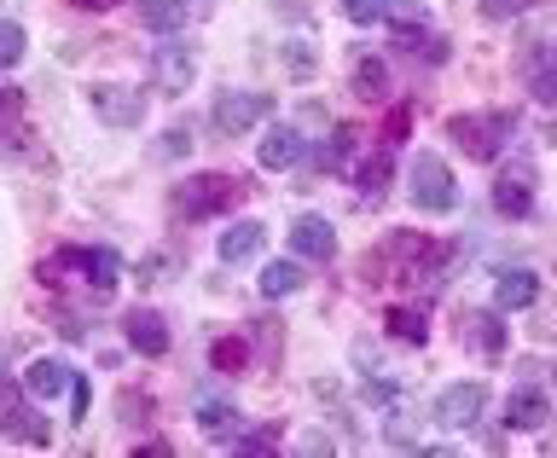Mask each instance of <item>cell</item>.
Instances as JSON below:
<instances>
[{
    "mask_svg": "<svg viewBox=\"0 0 557 458\" xmlns=\"http://www.w3.org/2000/svg\"><path fill=\"white\" fill-rule=\"evenodd\" d=\"M348 146H355V128H337V134L320 146V157H313V163H320V169H343V163H348Z\"/></svg>",
    "mask_w": 557,
    "mask_h": 458,
    "instance_id": "obj_26",
    "label": "cell"
},
{
    "mask_svg": "<svg viewBox=\"0 0 557 458\" xmlns=\"http://www.w3.org/2000/svg\"><path fill=\"white\" fill-rule=\"evenodd\" d=\"M412 203L424 209V215H447V209H459V186H453V169H447L435 151L412 157Z\"/></svg>",
    "mask_w": 557,
    "mask_h": 458,
    "instance_id": "obj_3",
    "label": "cell"
},
{
    "mask_svg": "<svg viewBox=\"0 0 557 458\" xmlns=\"http://www.w3.org/2000/svg\"><path fill=\"white\" fill-rule=\"evenodd\" d=\"M47 268H76V273H82L99 296H104V290H116V278H122L116 250H82V244H76V250H64L59 261H47Z\"/></svg>",
    "mask_w": 557,
    "mask_h": 458,
    "instance_id": "obj_9",
    "label": "cell"
},
{
    "mask_svg": "<svg viewBox=\"0 0 557 458\" xmlns=\"http://www.w3.org/2000/svg\"><path fill=\"white\" fill-rule=\"evenodd\" d=\"M122 331H128V348H139V355H169V325H163V313H151V308H134L128 320H122Z\"/></svg>",
    "mask_w": 557,
    "mask_h": 458,
    "instance_id": "obj_12",
    "label": "cell"
},
{
    "mask_svg": "<svg viewBox=\"0 0 557 458\" xmlns=\"http://www.w3.org/2000/svg\"><path fill=\"white\" fill-rule=\"evenodd\" d=\"M383 435H389V447H412L418 442V430H412V412H389V424H383Z\"/></svg>",
    "mask_w": 557,
    "mask_h": 458,
    "instance_id": "obj_31",
    "label": "cell"
},
{
    "mask_svg": "<svg viewBox=\"0 0 557 458\" xmlns=\"http://www.w3.org/2000/svg\"><path fill=\"white\" fill-rule=\"evenodd\" d=\"M465 337L482 348V355H499L505 348V325H499V313H470L465 320Z\"/></svg>",
    "mask_w": 557,
    "mask_h": 458,
    "instance_id": "obj_22",
    "label": "cell"
},
{
    "mask_svg": "<svg viewBox=\"0 0 557 458\" xmlns=\"http://www.w3.org/2000/svg\"><path fill=\"white\" fill-rule=\"evenodd\" d=\"M273 99L268 94H244V87H226V94L215 99V111H209V122H215L221 139H244L256 128V122H268Z\"/></svg>",
    "mask_w": 557,
    "mask_h": 458,
    "instance_id": "obj_4",
    "label": "cell"
},
{
    "mask_svg": "<svg viewBox=\"0 0 557 458\" xmlns=\"http://www.w3.org/2000/svg\"><path fill=\"white\" fill-rule=\"evenodd\" d=\"M198 424H203L209 442H233V435L244 430V418L226 407V400H203V407H198Z\"/></svg>",
    "mask_w": 557,
    "mask_h": 458,
    "instance_id": "obj_21",
    "label": "cell"
},
{
    "mask_svg": "<svg viewBox=\"0 0 557 458\" xmlns=\"http://www.w3.org/2000/svg\"><path fill=\"white\" fill-rule=\"evenodd\" d=\"M116 412H122V424H146V418H151V400L139 395V389H122V395H116Z\"/></svg>",
    "mask_w": 557,
    "mask_h": 458,
    "instance_id": "obj_30",
    "label": "cell"
},
{
    "mask_svg": "<svg viewBox=\"0 0 557 458\" xmlns=\"http://www.w3.org/2000/svg\"><path fill=\"white\" fill-rule=\"evenodd\" d=\"M261 238H268V226H261V221H233V226L221 233V261H226V268L256 261V256H261Z\"/></svg>",
    "mask_w": 557,
    "mask_h": 458,
    "instance_id": "obj_13",
    "label": "cell"
},
{
    "mask_svg": "<svg viewBox=\"0 0 557 458\" xmlns=\"http://www.w3.org/2000/svg\"><path fill=\"white\" fill-rule=\"evenodd\" d=\"M0 435H12V442H24V447H47L52 442V424L29 407V400L0 395Z\"/></svg>",
    "mask_w": 557,
    "mask_h": 458,
    "instance_id": "obj_8",
    "label": "cell"
},
{
    "mask_svg": "<svg viewBox=\"0 0 557 458\" xmlns=\"http://www.w3.org/2000/svg\"><path fill=\"white\" fill-rule=\"evenodd\" d=\"M209 366H215V372H226V377H238L244 366H250V348H244L238 337H221L215 348H209Z\"/></svg>",
    "mask_w": 557,
    "mask_h": 458,
    "instance_id": "obj_23",
    "label": "cell"
},
{
    "mask_svg": "<svg viewBox=\"0 0 557 458\" xmlns=\"http://www.w3.org/2000/svg\"><path fill=\"white\" fill-rule=\"evenodd\" d=\"M163 157H186L191 151V122H174V128L163 134V146H157Z\"/></svg>",
    "mask_w": 557,
    "mask_h": 458,
    "instance_id": "obj_32",
    "label": "cell"
},
{
    "mask_svg": "<svg viewBox=\"0 0 557 458\" xmlns=\"http://www.w3.org/2000/svg\"><path fill=\"white\" fill-rule=\"evenodd\" d=\"M355 94L360 99H389V64L377 52H355Z\"/></svg>",
    "mask_w": 557,
    "mask_h": 458,
    "instance_id": "obj_18",
    "label": "cell"
},
{
    "mask_svg": "<svg viewBox=\"0 0 557 458\" xmlns=\"http://www.w3.org/2000/svg\"><path fill=\"white\" fill-rule=\"evenodd\" d=\"M313 64H320V59H313V47H308V41H285V70H290L296 82H308V76H313Z\"/></svg>",
    "mask_w": 557,
    "mask_h": 458,
    "instance_id": "obj_28",
    "label": "cell"
},
{
    "mask_svg": "<svg viewBox=\"0 0 557 458\" xmlns=\"http://www.w3.org/2000/svg\"><path fill=\"white\" fill-rule=\"evenodd\" d=\"M534 296H540V278L529 268H505L499 285H494V308L499 313H517V308H534Z\"/></svg>",
    "mask_w": 557,
    "mask_h": 458,
    "instance_id": "obj_15",
    "label": "cell"
},
{
    "mask_svg": "<svg viewBox=\"0 0 557 458\" xmlns=\"http://www.w3.org/2000/svg\"><path fill=\"white\" fill-rule=\"evenodd\" d=\"M139 17H146V29L174 35L191 17V0H139Z\"/></svg>",
    "mask_w": 557,
    "mask_h": 458,
    "instance_id": "obj_19",
    "label": "cell"
},
{
    "mask_svg": "<svg viewBox=\"0 0 557 458\" xmlns=\"http://www.w3.org/2000/svg\"><path fill=\"white\" fill-rule=\"evenodd\" d=\"M482 407H487L482 383H447V389L435 395V424H442V430H476Z\"/></svg>",
    "mask_w": 557,
    "mask_h": 458,
    "instance_id": "obj_6",
    "label": "cell"
},
{
    "mask_svg": "<svg viewBox=\"0 0 557 458\" xmlns=\"http://www.w3.org/2000/svg\"><path fill=\"white\" fill-rule=\"evenodd\" d=\"M70 383H76V372H70V366L64 360H35L29 366V372H24V395L29 400H41V407H47V400H59V395H70Z\"/></svg>",
    "mask_w": 557,
    "mask_h": 458,
    "instance_id": "obj_11",
    "label": "cell"
},
{
    "mask_svg": "<svg viewBox=\"0 0 557 458\" xmlns=\"http://www.w3.org/2000/svg\"><path fill=\"white\" fill-rule=\"evenodd\" d=\"M540 99L557 104V70H552V76H540Z\"/></svg>",
    "mask_w": 557,
    "mask_h": 458,
    "instance_id": "obj_38",
    "label": "cell"
},
{
    "mask_svg": "<svg viewBox=\"0 0 557 458\" xmlns=\"http://www.w3.org/2000/svg\"><path fill=\"white\" fill-rule=\"evenodd\" d=\"M552 383H557V372H552Z\"/></svg>",
    "mask_w": 557,
    "mask_h": 458,
    "instance_id": "obj_39",
    "label": "cell"
},
{
    "mask_svg": "<svg viewBox=\"0 0 557 458\" xmlns=\"http://www.w3.org/2000/svg\"><path fill=\"white\" fill-rule=\"evenodd\" d=\"M546 418H552V400L540 389H529V383L505 400V424H511V430H546Z\"/></svg>",
    "mask_w": 557,
    "mask_h": 458,
    "instance_id": "obj_17",
    "label": "cell"
},
{
    "mask_svg": "<svg viewBox=\"0 0 557 458\" xmlns=\"http://www.w3.org/2000/svg\"><path fill=\"white\" fill-rule=\"evenodd\" d=\"M17 59H24V24L0 17V70H12Z\"/></svg>",
    "mask_w": 557,
    "mask_h": 458,
    "instance_id": "obj_27",
    "label": "cell"
},
{
    "mask_svg": "<svg viewBox=\"0 0 557 458\" xmlns=\"http://www.w3.org/2000/svg\"><path fill=\"white\" fill-rule=\"evenodd\" d=\"M191 76H198V52L169 41L151 52V87L157 94H191Z\"/></svg>",
    "mask_w": 557,
    "mask_h": 458,
    "instance_id": "obj_7",
    "label": "cell"
},
{
    "mask_svg": "<svg viewBox=\"0 0 557 458\" xmlns=\"http://www.w3.org/2000/svg\"><path fill=\"white\" fill-rule=\"evenodd\" d=\"M70 418H76V424H82V418H87V383H82V377L70 383Z\"/></svg>",
    "mask_w": 557,
    "mask_h": 458,
    "instance_id": "obj_35",
    "label": "cell"
},
{
    "mask_svg": "<svg viewBox=\"0 0 557 458\" xmlns=\"http://www.w3.org/2000/svg\"><path fill=\"white\" fill-rule=\"evenodd\" d=\"M290 256H302V261H331V256H337V233H331V221L325 215H296Z\"/></svg>",
    "mask_w": 557,
    "mask_h": 458,
    "instance_id": "obj_10",
    "label": "cell"
},
{
    "mask_svg": "<svg viewBox=\"0 0 557 458\" xmlns=\"http://www.w3.org/2000/svg\"><path fill=\"white\" fill-rule=\"evenodd\" d=\"M529 7H540V0H482V12L494 17V24H499V17H517V12H529Z\"/></svg>",
    "mask_w": 557,
    "mask_h": 458,
    "instance_id": "obj_33",
    "label": "cell"
},
{
    "mask_svg": "<svg viewBox=\"0 0 557 458\" xmlns=\"http://www.w3.org/2000/svg\"><path fill=\"white\" fill-rule=\"evenodd\" d=\"M343 17L348 24H377V17H389V0H343Z\"/></svg>",
    "mask_w": 557,
    "mask_h": 458,
    "instance_id": "obj_29",
    "label": "cell"
},
{
    "mask_svg": "<svg viewBox=\"0 0 557 458\" xmlns=\"http://www.w3.org/2000/svg\"><path fill=\"white\" fill-rule=\"evenodd\" d=\"M308 157V139L290 128V122H278V128L261 139V169H296Z\"/></svg>",
    "mask_w": 557,
    "mask_h": 458,
    "instance_id": "obj_14",
    "label": "cell"
},
{
    "mask_svg": "<svg viewBox=\"0 0 557 458\" xmlns=\"http://www.w3.org/2000/svg\"><path fill=\"white\" fill-rule=\"evenodd\" d=\"M238 453H273V435H233Z\"/></svg>",
    "mask_w": 557,
    "mask_h": 458,
    "instance_id": "obj_36",
    "label": "cell"
},
{
    "mask_svg": "<svg viewBox=\"0 0 557 458\" xmlns=\"http://www.w3.org/2000/svg\"><path fill=\"white\" fill-rule=\"evenodd\" d=\"M447 134L459 139V151H470L476 163H494L499 146L517 134V116H511V111H494V116H453Z\"/></svg>",
    "mask_w": 557,
    "mask_h": 458,
    "instance_id": "obj_2",
    "label": "cell"
},
{
    "mask_svg": "<svg viewBox=\"0 0 557 458\" xmlns=\"http://www.w3.org/2000/svg\"><path fill=\"white\" fill-rule=\"evenodd\" d=\"M407 122H412V104H395V111H389V128H383V139L395 146V139L407 134Z\"/></svg>",
    "mask_w": 557,
    "mask_h": 458,
    "instance_id": "obj_34",
    "label": "cell"
},
{
    "mask_svg": "<svg viewBox=\"0 0 557 458\" xmlns=\"http://www.w3.org/2000/svg\"><path fill=\"white\" fill-rule=\"evenodd\" d=\"M494 209L505 221H522L534 209V181H529V169H517V174H499V186H494Z\"/></svg>",
    "mask_w": 557,
    "mask_h": 458,
    "instance_id": "obj_16",
    "label": "cell"
},
{
    "mask_svg": "<svg viewBox=\"0 0 557 458\" xmlns=\"http://www.w3.org/2000/svg\"><path fill=\"white\" fill-rule=\"evenodd\" d=\"M389 331H395L400 343H424L430 337V320L418 308H389Z\"/></svg>",
    "mask_w": 557,
    "mask_h": 458,
    "instance_id": "obj_25",
    "label": "cell"
},
{
    "mask_svg": "<svg viewBox=\"0 0 557 458\" xmlns=\"http://www.w3.org/2000/svg\"><path fill=\"white\" fill-rule=\"evenodd\" d=\"M355 181H360V198H366V203L383 198V191H389V151H377L372 163H366V169L355 174Z\"/></svg>",
    "mask_w": 557,
    "mask_h": 458,
    "instance_id": "obj_24",
    "label": "cell"
},
{
    "mask_svg": "<svg viewBox=\"0 0 557 458\" xmlns=\"http://www.w3.org/2000/svg\"><path fill=\"white\" fill-rule=\"evenodd\" d=\"M302 285H308V278H302V268H296V261H268V268H261V296H268V302H278V296H296Z\"/></svg>",
    "mask_w": 557,
    "mask_h": 458,
    "instance_id": "obj_20",
    "label": "cell"
},
{
    "mask_svg": "<svg viewBox=\"0 0 557 458\" xmlns=\"http://www.w3.org/2000/svg\"><path fill=\"white\" fill-rule=\"evenodd\" d=\"M70 7H82V12H111V7H122V0H70Z\"/></svg>",
    "mask_w": 557,
    "mask_h": 458,
    "instance_id": "obj_37",
    "label": "cell"
},
{
    "mask_svg": "<svg viewBox=\"0 0 557 458\" xmlns=\"http://www.w3.org/2000/svg\"><path fill=\"white\" fill-rule=\"evenodd\" d=\"M244 191H250V181H238V174H191V181L174 191V209H181L186 221H209V215H221V209H233Z\"/></svg>",
    "mask_w": 557,
    "mask_h": 458,
    "instance_id": "obj_1",
    "label": "cell"
},
{
    "mask_svg": "<svg viewBox=\"0 0 557 458\" xmlns=\"http://www.w3.org/2000/svg\"><path fill=\"white\" fill-rule=\"evenodd\" d=\"M99 122H111V128H139L146 122V94L139 87H122V82H99L94 94H87Z\"/></svg>",
    "mask_w": 557,
    "mask_h": 458,
    "instance_id": "obj_5",
    "label": "cell"
}]
</instances>
